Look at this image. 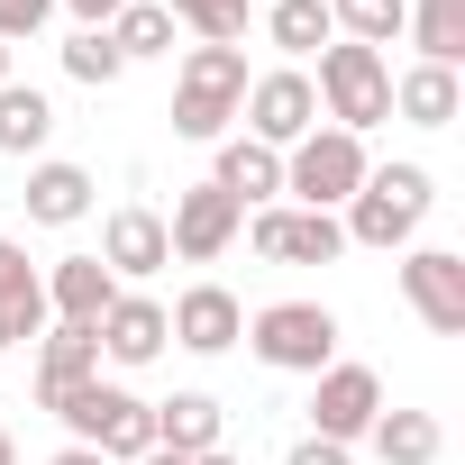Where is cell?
<instances>
[{"instance_id":"e575fe53","label":"cell","mask_w":465,"mask_h":465,"mask_svg":"<svg viewBox=\"0 0 465 465\" xmlns=\"http://www.w3.org/2000/svg\"><path fill=\"white\" fill-rule=\"evenodd\" d=\"M192 465H238V456H228V447H210V456H192Z\"/></svg>"},{"instance_id":"f35d334b","label":"cell","mask_w":465,"mask_h":465,"mask_svg":"<svg viewBox=\"0 0 465 465\" xmlns=\"http://www.w3.org/2000/svg\"><path fill=\"white\" fill-rule=\"evenodd\" d=\"M0 356H10V338H0Z\"/></svg>"},{"instance_id":"8d00e7d4","label":"cell","mask_w":465,"mask_h":465,"mask_svg":"<svg viewBox=\"0 0 465 465\" xmlns=\"http://www.w3.org/2000/svg\"><path fill=\"white\" fill-rule=\"evenodd\" d=\"M10 256H19V247H10V238H0V274H10Z\"/></svg>"},{"instance_id":"44dd1931","label":"cell","mask_w":465,"mask_h":465,"mask_svg":"<svg viewBox=\"0 0 465 465\" xmlns=\"http://www.w3.org/2000/svg\"><path fill=\"white\" fill-rule=\"evenodd\" d=\"M46 320H55V311H46V274H37L28 247H19L10 274H0V338H10V347H19V338H46Z\"/></svg>"},{"instance_id":"4dcf8cb0","label":"cell","mask_w":465,"mask_h":465,"mask_svg":"<svg viewBox=\"0 0 465 465\" xmlns=\"http://www.w3.org/2000/svg\"><path fill=\"white\" fill-rule=\"evenodd\" d=\"M283 465H356V447H329V438H302Z\"/></svg>"},{"instance_id":"603a6c76","label":"cell","mask_w":465,"mask_h":465,"mask_svg":"<svg viewBox=\"0 0 465 465\" xmlns=\"http://www.w3.org/2000/svg\"><path fill=\"white\" fill-rule=\"evenodd\" d=\"M55 137V101L37 83H0V155H37Z\"/></svg>"},{"instance_id":"52a82bcc","label":"cell","mask_w":465,"mask_h":465,"mask_svg":"<svg viewBox=\"0 0 465 465\" xmlns=\"http://www.w3.org/2000/svg\"><path fill=\"white\" fill-rule=\"evenodd\" d=\"M238 119H247V137L256 146H302L311 128H320V92H311V74L302 64H283V74H256L247 83V101H238Z\"/></svg>"},{"instance_id":"4316f807","label":"cell","mask_w":465,"mask_h":465,"mask_svg":"<svg viewBox=\"0 0 465 465\" xmlns=\"http://www.w3.org/2000/svg\"><path fill=\"white\" fill-rule=\"evenodd\" d=\"M110 46L137 64V55H173V10L164 0H128V10L110 19Z\"/></svg>"},{"instance_id":"cb8c5ba5","label":"cell","mask_w":465,"mask_h":465,"mask_svg":"<svg viewBox=\"0 0 465 465\" xmlns=\"http://www.w3.org/2000/svg\"><path fill=\"white\" fill-rule=\"evenodd\" d=\"M365 438H374V456H383V465H438V447H447L429 411H374V429H365Z\"/></svg>"},{"instance_id":"d4e9b609","label":"cell","mask_w":465,"mask_h":465,"mask_svg":"<svg viewBox=\"0 0 465 465\" xmlns=\"http://www.w3.org/2000/svg\"><path fill=\"white\" fill-rule=\"evenodd\" d=\"M265 37L283 55H320L338 28H329V0H265Z\"/></svg>"},{"instance_id":"5b68a950","label":"cell","mask_w":465,"mask_h":465,"mask_svg":"<svg viewBox=\"0 0 465 465\" xmlns=\"http://www.w3.org/2000/svg\"><path fill=\"white\" fill-rule=\"evenodd\" d=\"M55 420L74 429V447H92V456H110V465H137V456L155 447V420H146V401H137L128 383H83V392L55 401Z\"/></svg>"},{"instance_id":"74e56055","label":"cell","mask_w":465,"mask_h":465,"mask_svg":"<svg viewBox=\"0 0 465 465\" xmlns=\"http://www.w3.org/2000/svg\"><path fill=\"white\" fill-rule=\"evenodd\" d=\"M0 83H10V46H0Z\"/></svg>"},{"instance_id":"8fae6325","label":"cell","mask_w":465,"mask_h":465,"mask_svg":"<svg viewBox=\"0 0 465 465\" xmlns=\"http://www.w3.org/2000/svg\"><path fill=\"white\" fill-rule=\"evenodd\" d=\"M401 302H411L438 338H465V256H456V247H411V256H401Z\"/></svg>"},{"instance_id":"d6a6232c","label":"cell","mask_w":465,"mask_h":465,"mask_svg":"<svg viewBox=\"0 0 465 465\" xmlns=\"http://www.w3.org/2000/svg\"><path fill=\"white\" fill-rule=\"evenodd\" d=\"M46 465H110V456H92V447H64V456H46Z\"/></svg>"},{"instance_id":"9c48e42d","label":"cell","mask_w":465,"mask_h":465,"mask_svg":"<svg viewBox=\"0 0 465 465\" xmlns=\"http://www.w3.org/2000/svg\"><path fill=\"white\" fill-rule=\"evenodd\" d=\"M374 411H383V383H374V365H320V374H311V438H329V447H356V438L374 429Z\"/></svg>"},{"instance_id":"30bf717a","label":"cell","mask_w":465,"mask_h":465,"mask_svg":"<svg viewBox=\"0 0 465 465\" xmlns=\"http://www.w3.org/2000/svg\"><path fill=\"white\" fill-rule=\"evenodd\" d=\"M247 238H256L265 265H338V256H347V228H338L329 210H256Z\"/></svg>"},{"instance_id":"4fadbf2b","label":"cell","mask_w":465,"mask_h":465,"mask_svg":"<svg viewBox=\"0 0 465 465\" xmlns=\"http://www.w3.org/2000/svg\"><path fill=\"white\" fill-rule=\"evenodd\" d=\"M101 356L110 365H155L164 347H173V329H164V302H146V292H119L110 311H101Z\"/></svg>"},{"instance_id":"484cf974","label":"cell","mask_w":465,"mask_h":465,"mask_svg":"<svg viewBox=\"0 0 465 465\" xmlns=\"http://www.w3.org/2000/svg\"><path fill=\"white\" fill-rule=\"evenodd\" d=\"M401 10H411V0H329V28L347 37V46H392L401 37Z\"/></svg>"},{"instance_id":"9a60e30c","label":"cell","mask_w":465,"mask_h":465,"mask_svg":"<svg viewBox=\"0 0 465 465\" xmlns=\"http://www.w3.org/2000/svg\"><path fill=\"white\" fill-rule=\"evenodd\" d=\"M110 302H119V274H110L101 256H64V265L46 274V311H55L64 329H101Z\"/></svg>"},{"instance_id":"7402d4cb","label":"cell","mask_w":465,"mask_h":465,"mask_svg":"<svg viewBox=\"0 0 465 465\" xmlns=\"http://www.w3.org/2000/svg\"><path fill=\"white\" fill-rule=\"evenodd\" d=\"M401 28H411V46H420V64H465V0H411L401 10Z\"/></svg>"},{"instance_id":"836d02e7","label":"cell","mask_w":465,"mask_h":465,"mask_svg":"<svg viewBox=\"0 0 465 465\" xmlns=\"http://www.w3.org/2000/svg\"><path fill=\"white\" fill-rule=\"evenodd\" d=\"M137 465H192V456H173V447H146V456H137Z\"/></svg>"},{"instance_id":"d590c367","label":"cell","mask_w":465,"mask_h":465,"mask_svg":"<svg viewBox=\"0 0 465 465\" xmlns=\"http://www.w3.org/2000/svg\"><path fill=\"white\" fill-rule=\"evenodd\" d=\"M0 465H19V447H10V429H0Z\"/></svg>"},{"instance_id":"7a4b0ae2","label":"cell","mask_w":465,"mask_h":465,"mask_svg":"<svg viewBox=\"0 0 465 465\" xmlns=\"http://www.w3.org/2000/svg\"><path fill=\"white\" fill-rule=\"evenodd\" d=\"M247 46H192L183 55V74H173V137H192V146H219L228 137V119H238V101H247Z\"/></svg>"},{"instance_id":"f546056e","label":"cell","mask_w":465,"mask_h":465,"mask_svg":"<svg viewBox=\"0 0 465 465\" xmlns=\"http://www.w3.org/2000/svg\"><path fill=\"white\" fill-rule=\"evenodd\" d=\"M46 19H55V0H0V46H28Z\"/></svg>"},{"instance_id":"277c9868","label":"cell","mask_w":465,"mask_h":465,"mask_svg":"<svg viewBox=\"0 0 465 465\" xmlns=\"http://www.w3.org/2000/svg\"><path fill=\"white\" fill-rule=\"evenodd\" d=\"M365 173H374V155H365V137H347V128H311L302 146H283V192H292V210H329V219H338Z\"/></svg>"},{"instance_id":"83f0119b","label":"cell","mask_w":465,"mask_h":465,"mask_svg":"<svg viewBox=\"0 0 465 465\" xmlns=\"http://www.w3.org/2000/svg\"><path fill=\"white\" fill-rule=\"evenodd\" d=\"M164 10H173V28H192L201 46H238L256 0H164Z\"/></svg>"},{"instance_id":"6da1fadb","label":"cell","mask_w":465,"mask_h":465,"mask_svg":"<svg viewBox=\"0 0 465 465\" xmlns=\"http://www.w3.org/2000/svg\"><path fill=\"white\" fill-rule=\"evenodd\" d=\"M429 201H438L429 164H374V173L356 183V201L338 210V228H347V247H374V256H392V247H411V238H420Z\"/></svg>"},{"instance_id":"f1b7e54d","label":"cell","mask_w":465,"mask_h":465,"mask_svg":"<svg viewBox=\"0 0 465 465\" xmlns=\"http://www.w3.org/2000/svg\"><path fill=\"white\" fill-rule=\"evenodd\" d=\"M64 74H74V83H92V92H101V83H119V74H128V55H119V46H110V28H83V37H74V46H64Z\"/></svg>"},{"instance_id":"ba28073f","label":"cell","mask_w":465,"mask_h":465,"mask_svg":"<svg viewBox=\"0 0 465 465\" xmlns=\"http://www.w3.org/2000/svg\"><path fill=\"white\" fill-rule=\"evenodd\" d=\"M238 238H247V210L228 201L219 183H192V192L173 201V219H164V247H173L183 265H219Z\"/></svg>"},{"instance_id":"8992f818","label":"cell","mask_w":465,"mask_h":465,"mask_svg":"<svg viewBox=\"0 0 465 465\" xmlns=\"http://www.w3.org/2000/svg\"><path fill=\"white\" fill-rule=\"evenodd\" d=\"M247 347L274 374H320V365H338V311L329 302H274L247 320Z\"/></svg>"},{"instance_id":"1f68e13d","label":"cell","mask_w":465,"mask_h":465,"mask_svg":"<svg viewBox=\"0 0 465 465\" xmlns=\"http://www.w3.org/2000/svg\"><path fill=\"white\" fill-rule=\"evenodd\" d=\"M64 10H74V19H83V28H110V19H119V10H128V0H64Z\"/></svg>"},{"instance_id":"5bb4252c","label":"cell","mask_w":465,"mask_h":465,"mask_svg":"<svg viewBox=\"0 0 465 465\" xmlns=\"http://www.w3.org/2000/svg\"><path fill=\"white\" fill-rule=\"evenodd\" d=\"M101 265H110L119 283H137V274H155V265H173V247H164V219H155L146 201H128V210H110V228H101Z\"/></svg>"},{"instance_id":"ac0fdd59","label":"cell","mask_w":465,"mask_h":465,"mask_svg":"<svg viewBox=\"0 0 465 465\" xmlns=\"http://www.w3.org/2000/svg\"><path fill=\"white\" fill-rule=\"evenodd\" d=\"M210 183L238 201V210H247V201H274V192H283V155H274V146H256V137H219Z\"/></svg>"},{"instance_id":"e0dca14e","label":"cell","mask_w":465,"mask_h":465,"mask_svg":"<svg viewBox=\"0 0 465 465\" xmlns=\"http://www.w3.org/2000/svg\"><path fill=\"white\" fill-rule=\"evenodd\" d=\"M19 201H28V219H37V228H74V219H92V173H83V164H64V155H46V164L28 173V192H19Z\"/></svg>"},{"instance_id":"ffe728a7","label":"cell","mask_w":465,"mask_h":465,"mask_svg":"<svg viewBox=\"0 0 465 465\" xmlns=\"http://www.w3.org/2000/svg\"><path fill=\"white\" fill-rule=\"evenodd\" d=\"M146 420H155V447H173V456H210V447H219V401H210V392L146 401Z\"/></svg>"},{"instance_id":"7c38bea8","label":"cell","mask_w":465,"mask_h":465,"mask_svg":"<svg viewBox=\"0 0 465 465\" xmlns=\"http://www.w3.org/2000/svg\"><path fill=\"white\" fill-rule=\"evenodd\" d=\"M164 329H173V347H192V356H228V347L247 338V311H238L228 283H192V292H173Z\"/></svg>"},{"instance_id":"d6986e66","label":"cell","mask_w":465,"mask_h":465,"mask_svg":"<svg viewBox=\"0 0 465 465\" xmlns=\"http://www.w3.org/2000/svg\"><path fill=\"white\" fill-rule=\"evenodd\" d=\"M392 110H401L411 128H447V119L465 110V83H456L447 64H411V74H392Z\"/></svg>"},{"instance_id":"3957f363","label":"cell","mask_w":465,"mask_h":465,"mask_svg":"<svg viewBox=\"0 0 465 465\" xmlns=\"http://www.w3.org/2000/svg\"><path fill=\"white\" fill-rule=\"evenodd\" d=\"M320 119L329 128H347V137H365V128H383L392 119V64L374 55V46H347V37H329L320 46Z\"/></svg>"},{"instance_id":"2e32d148","label":"cell","mask_w":465,"mask_h":465,"mask_svg":"<svg viewBox=\"0 0 465 465\" xmlns=\"http://www.w3.org/2000/svg\"><path fill=\"white\" fill-rule=\"evenodd\" d=\"M83 383H101V338L55 320V329L37 338V401L55 411V401H64V392H83Z\"/></svg>"}]
</instances>
